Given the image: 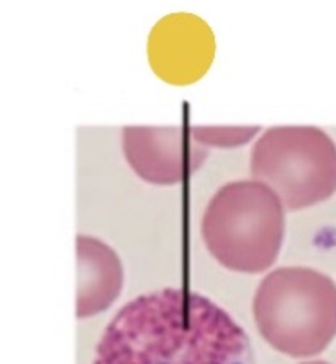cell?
<instances>
[{
  "mask_svg": "<svg viewBox=\"0 0 336 364\" xmlns=\"http://www.w3.org/2000/svg\"><path fill=\"white\" fill-rule=\"evenodd\" d=\"M284 230V203L259 181L220 187L202 218V238L213 258L227 269L253 274L274 264Z\"/></svg>",
  "mask_w": 336,
  "mask_h": 364,
  "instance_id": "3957f363",
  "label": "cell"
},
{
  "mask_svg": "<svg viewBox=\"0 0 336 364\" xmlns=\"http://www.w3.org/2000/svg\"><path fill=\"white\" fill-rule=\"evenodd\" d=\"M302 364H330L327 361H310V363H302Z\"/></svg>",
  "mask_w": 336,
  "mask_h": 364,
  "instance_id": "ba28073f",
  "label": "cell"
},
{
  "mask_svg": "<svg viewBox=\"0 0 336 364\" xmlns=\"http://www.w3.org/2000/svg\"><path fill=\"white\" fill-rule=\"evenodd\" d=\"M94 364H253L244 330L197 292L161 289L112 318Z\"/></svg>",
  "mask_w": 336,
  "mask_h": 364,
  "instance_id": "6da1fadb",
  "label": "cell"
},
{
  "mask_svg": "<svg viewBox=\"0 0 336 364\" xmlns=\"http://www.w3.org/2000/svg\"><path fill=\"white\" fill-rule=\"evenodd\" d=\"M76 259V317L87 318L104 312L120 296L124 267L109 245L87 235H77Z\"/></svg>",
  "mask_w": 336,
  "mask_h": 364,
  "instance_id": "8992f818",
  "label": "cell"
},
{
  "mask_svg": "<svg viewBox=\"0 0 336 364\" xmlns=\"http://www.w3.org/2000/svg\"><path fill=\"white\" fill-rule=\"evenodd\" d=\"M259 132V127H194L192 135L204 146L233 148L244 144Z\"/></svg>",
  "mask_w": 336,
  "mask_h": 364,
  "instance_id": "52a82bcc",
  "label": "cell"
},
{
  "mask_svg": "<svg viewBox=\"0 0 336 364\" xmlns=\"http://www.w3.org/2000/svg\"><path fill=\"white\" fill-rule=\"evenodd\" d=\"M251 174L289 210L312 207L336 192V143L317 127L269 128L253 146Z\"/></svg>",
  "mask_w": 336,
  "mask_h": 364,
  "instance_id": "277c9868",
  "label": "cell"
},
{
  "mask_svg": "<svg viewBox=\"0 0 336 364\" xmlns=\"http://www.w3.org/2000/svg\"><path fill=\"white\" fill-rule=\"evenodd\" d=\"M124 153L141 179L159 186L180 182L207 158V149L192 135V128L180 127H126Z\"/></svg>",
  "mask_w": 336,
  "mask_h": 364,
  "instance_id": "5b68a950",
  "label": "cell"
},
{
  "mask_svg": "<svg viewBox=\"0 0 336 364\" xmlns=\"http://www.w3.org/2000/svg\"><path fill=\"white\" fill-rule=\"evenodd\" d=\"M253 312L274 350L292 358L317 356L336 336V284L312 267H279L261 281Z\"/></svg>",
  "mask_w": 336,
  "mask_h": 364,
  "instance_id": "7a4b0ae2",
  "label": "cell"
}]
</instances>
